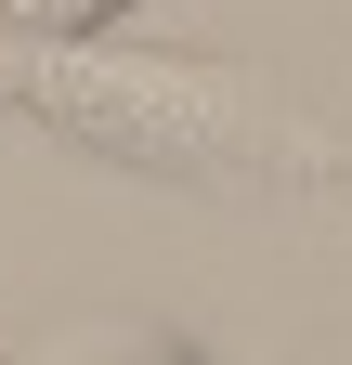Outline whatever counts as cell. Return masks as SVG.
I'll use <instances>...</instances> for the list:
<instances>
[{
    "instance_id": "1",
    "label": "cell",
    "mask_w": 352,
    "mask_h": 365,
    "mask_svg": "<svg viewBox=\"0 0 352 365\" xmlns=\"http://www.w3.org/2000/svg\"><path fill=\"white\" fill-rule=\"evenodd\" d=\"M14 118H39L53 144L144 170V182H196V196H339L352 144L274 91L261 66L222 53H130V39H26L14 66Z\"/></svg>"
},
{
    "instance_id": "2",
    "label": "cell",
    "mask_w": 352,
    "mask_h": 365,
    "mask_svg": "<svg viewBox=\"0 0 352 365\" xmlns=\"http://www.w3.org/2000/svg\"><path fill=\"white\" fill-rule=\"evenodd\" d=\"M144 0H0V26L14 39H118Z\"/></svg>"
},
{
    "instance_id": "3",
    "label": "cell",
    "mask_w": 352,
    "mask_h": 365,
    "mask_svg": "<svg viewBox=\"0 0 352 365\" xmlns=\"http://www.w3.org/2000/svg\"><path fill=\"white\" fill-rule=\"evenodd\" d=\"M92 365H209V352H183V339H118V352H92Z\"/></svg>"
},
{
    "instance_id": "4",
    "label": "cell",
    "mask_w": 352,
    "mask_h": 365,
    "mask_svg": "<svg viewBox=\"0 0 352 365\" xmlns=\"http://www.w3.org/2000/svg\"><path fill=\"white\" fill-rule=\"evenodd\" d=\"M14 66H26V39H14V26H0V105H14Z\"/></svg>"
},
{
    "instance_id": "5",
    "label": "cell",
    "mask_w": 352,
    "mask_h": 365,
    "mask_svg": "<svg viewBox=\"0 0 352 365\" xmlns=\"http://www.w3.org/2000/svg\"><path fill=\"white\" fill-rule=\"evenodd\" d=\"M0 365H14V352H0Z\"/></svg>"
}]
</instances>
